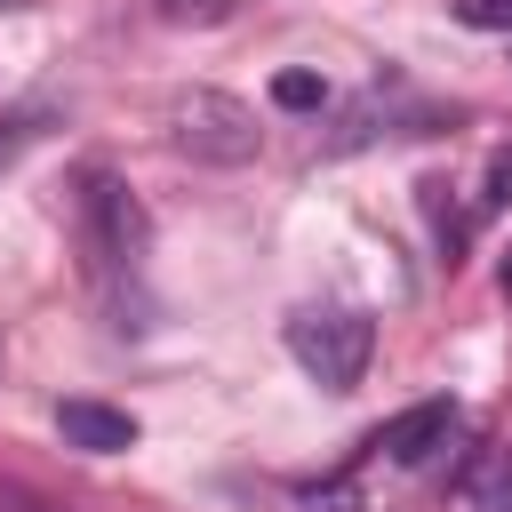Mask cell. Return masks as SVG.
I'll list each match as a JSON object with an SVG mask.
<instances>
[{
    "label": "cell",
    "instance_id": "4fadbf2b",
    "mask_svg": "<svg viewBox=\"0 0 512 512\" xmlns=\"http://www.w3.org/2000/svg\"><path fill=\"white\" fill-rule=\"evenodd\" d=\"M0 8H8V0H0Z\"/></svg>",
    "mask_w": 512,
    "mask_h": 512
},
{
    "label": "cell",
    "instance_id": "6da1fadb",
    "mask_svg": "<svg viewBox=\"0 0 512 512\" xmlns=\"http://www.w3.org/2000/svg\"><path fill=\"white\" fill-rule=\"evenodd\" d=\"M168 144L184 160H208V168H248L264 152V128H256V104H240L232 88H176L168 96Z\"/></svg>",
    "mask_w": 512,
    "mask_h": 512
},
{
    "label": "cell",
    "instance_id": "7a4b0ae2",
    "mask_svg": "<svg viewBox=\"0 0 512 512\" xmlns=\"http://www.w3.org/2000/svg\"><path fill=\"white\" fill-rule=\"evenodd\" d=\"M288 352L312 384L328 392H352L368 376V352H376V320L368 312H296L288 320Z\"/></svg>",
    "mask_w": 512,
    "mask_h": 512
},
{
    "label": "cell",
    "instance_id": "7c38bea8",
    "mask_svg": "<svg viewBox=\"0 0 512 512\" xmlns=\"http://www.w3.org/2000/svg\"><path fill=\"white\" fill-rule=\"evenodd\" d=\"M504 288H512V256H504Z\"/></svg>",
    "mask_w": 512,
    "mask_h": 512
},
{
    "label": "cell",
    "instance_id": "9c48e42d",
    "mask_svg": "<svg viewBox=\"0 0 512 512\" xmlns=\"http://www.w3.org/2000/svg\"><path fill=\"white\" fill-rule=\"evenodd\" d=\"M504 200H512V144L488 160V184H480V208H504Z\"/></svg>",
    "mask_w": 512,
    "mask_h": 512
},
{
    "label": "cell",
    "instance_id": "8fae6325",
    "mask_svg": "<svg viewBox=\"0 0 512 512\" xmlns=\"http://www.w3.org/2000/svg\"><path fill=\"white\" fill-rule=\"evenodd\" d=\"M160 8H168V16H192V24H216L232 0H160Z\"/></svg>",
    "mask_w": 512,
    "mask_h": 512
},
{
    "label": "cell",
    "instance_id": "3957f363",
    "mask_svg": "<svg viewBox=\"0 0 512 512\" xmlns=\"http://www.w3.org/2000/svg\"><path fill=\"white\" fill-rule=\"evenodd\" d=\"M80 224H88V264H96V272H136V264H144L152 224H144L136 192H128L112 168H88V176H80Z\"/></svg>",
    "mask_w": 512,
    "mask_h": 512
},
{
    "label": "cell",
    "instance_id": "30bf717a",
    "mask_svg": "<svg viewBox=\"0 0 512 512\" xmlns=\"http://www.w3.org/2000/svg\"><path fill=\"white\" fill-rule=\"evenodd\" d=\"M32 120H40V104H24V112H8V120H0V160H8V152L32 136Z\"/></svg>",
    "mask_w": 512,
    "mask_h": 512
},
{
    "label": "cell",
    "instance_id": "52a82bcc",
    "mask_svg": "<svg viewBox=\"0 0 512 512\" xmlns=\"http://www.w3.org/2000/svg\"><path fill=\"white\" fill-rule=\"evenodd\" d=\"M0 512H72V504H56V496H40L32 480H16V472H0Z\"/></svg>",
    "mask_w": 512,
    "mask_h": 512
},
{
    "label": "cell",
    "instance_id": "ba28073f",
    "mask_svg": "<svg viewBox=\"0 0 512 512\" xmlns=\"http://www.w3.org/2000/svg\"><path fill=\"white\" fill-rule=\"evenodd\" d=\"M456 24H472V32H512V0H456Z\"/></svg>",
    "mask_w": 512,
    "mask_h": 512
},
{
    "label": "cell",
    "instance_id": "8992f818",
    "mask_svg": "<svg viewBox=\"0 0 512 512\" xmlns=\"http://www.w3.org/2000/svg\"><path fill=\"white\" fill-rule=\"evenodd\" d=\"M272 104H280V112H320V104H328V80H320V72H280V80H272Z\"/></svg>",
    "mask_w": 512,
    "mask_h": 512
},
{
    "label": "cell",
    "instance_id": "277c9868",
    "mask_svg": "<svg viewBox=\"0 0 512 512\" xmlns=\"http://www.w3.org/2000/svg\"><path fill=\"white\" fill-rule=\"evenodd\" d=\"M448 432H456V400H416V408H400V416L376 432V448H384L392 464H432V456L448 448Z\"/></svg>",
    "mask_w": 512,
    "mask_h": 512
},
{
    "label": "cell",
    "instance_id": "5b68a950",
    "mask_svg": "<svg viewBox=\"0 0 512 512\" xmlns=\"http://www.w3.org/2000/svg\"><path fill=\"white\" fill-rule=\"evenodd\" d=\"M56 432L80 456H128L136 448V416L128 408H104V400H64L56 408Z\"/></svg>",
    "mask_w": 512,
    "mask_h": 512
}]
</instances>
